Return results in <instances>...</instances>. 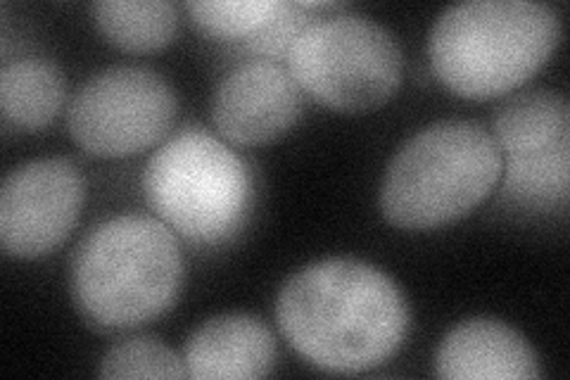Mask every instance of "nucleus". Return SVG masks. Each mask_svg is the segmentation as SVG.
Masks as SVG:
<instances>
[{
  "label": "nucleus",
  "instance_id": "nucleus-1",
  "mask_svg": "<svg viewBox=\"0 0 570 380\" xmlns=\"http://www.w3.org/2000/svg\"><path fill=\"white\" fill-rule=\"evenodd\" d=\"M276 319L299 357L333 373L381 367L402 348L412 323L400 285L350 257L314 262L285 281Z\"/></svg>",
  "mask_w": 570,
  "mask_h": 380
},
{
  "label": "nucleus",
  "instance_id": "nucleus-2",
  "mask_svg": "<svg viewBox=\"0 0 570 380\" xmlns=\"http://www.w3.org/2000/svg\"><path fill=\"white\" fill-rule=\"evenodd\" d=\"M181 285V247L153 216L124 214L98 224L71 257V300L100 331H129L163 316Z\"/></svg>",
  "mask_w": 570,
  "mask_h": 380
},
{
  "label": "nucleus",
  "instance_id": "nucleus-3",
  "mask_svg": "<svg viewBox=\"0 0 570 380\" xmlns=\"http://www.w3.org/2000/svg\"><path fill=\"white\" fill-rule=\"evenodd\" d=\"M559 39V14L544 3L469 0L438 17L428 52L438 79L456 96L488 100L538 75Z\"/></svg>",
  "mask_w": 570,
  "mask_h": 380
},
{
  "label": "nucleus",
  "instance_id": "nucleus-4",
  "mask_svg": "<svg viewBox=\"0 0 570 380\" xmlns=\"http://www.w3.org/2000/svg\"><path fill=\"white\" fill-rule=\"evenodd\" d=\"M502 172L504 155L488 129L475 121H435L390 159L381 210L406 231L448 226L483 203Z\"/></svg>",
  "mask_w": 570,
  "mask_h": 380
},
{
  "label": "nucleus",
  "instance_id": "nucleus-5",
  "mask_svg": "<svg viewBox=\"0 0 570 380\" xmlns=\"http://www.w3.org/2000/svg\"><path fill=\"white\" fill-rule=\"evenodd\" d=\"M146 203L163 224L198 245L234 238L253 207V176L224 140L186 126L142 172Z\"/></svg>",
  "mask_w": 570,
  "mask_h": 380
},
{
  "label": "nucleus",
  "instance_id": "nucleus-6",
  "mask_svg": "<svg viewBox=\"0 0 570 380\" xmlns=\"http://www.w3.org/2000/svg\"><path fill=\"white\" fill-rule=\"evenodd\" d=\"M288 69L307 96L341 113L387 103L402 81V50L392 33L360 14L307 22L295 36Z\"/></svg>",
  "mask_w": 570,
  "mask_h": 380
},
{
  "label": "nucleus",
  "instance_id": "nucleus-7",
  "mask_svg": "<svg viewBox=\"0 0 570 380\" xmlns=\"http://www.w3.org/2000/svg\"><path fill=\"white\" fill-rule=\"evenodd\" d=\"M178 98L148 67H107L69 103L67 126L79 148L96 157H129L163 140L176 119Z\"/></svg>",
  "mask_w": 570,
  "mask_h": 380
},
{
  "label": "nucleus",
  "instance_id": "nucleus-8",
  "mask_svg": "<svg viewBox=\"0 0 570 380\" xmlns=\"http://www.w3.org/2000/svg\"><path fill=\"white\" fill-rule=\"evenodd\" d=\"M494 140L507 155L504 195L528 210L566 207L570 105L547 88L523 90L497 110Z\"/></svg>",
  "mask_w": 570,
  "mask_h": 380
},
{
  "label": "nucleus",
  "instance_id": "nucleus-9",
  "mask_svg": "<svg viewBox=\"0 0 570 380\" xmlns=\"http://www.w3.org/2000/svg\"><path fill=\"white\" fill-rule=\"evenodd\" d=\"M86 201V181L62 157L31 159L3 181L0 243L14 260H36L60 247L77 226Z\"/></svg>",
  "mask_w": 570,
  "mask_h": 380
},
{
  "label": "nucleus",
  "instance_id": "nucleus-10",
  "mask_svg": "<svg viewBox=\"0 0 570 380\" xmlns=\"http://www.w3.org/2000/svg\"><path fill=\"white\" fill-rule=\"evenodd\" d=\"M302 115V88L291 69L253 60L226 75L212 100L217 131L236 146H266L288 134Z\"/></svg>",
  "mask_w": 570,
  "mask_h": 380
},
{
  "label": "nucleus",
  "instance_id": "nucleus-11",
  "mask_svg": "<svg viewBox=\"0 0 570 380\" xmlns=\"http://www.w3.org/2000/svg\"><path fill=\"white\" fill-rule=\"evenodd\" d=\"M435 373L448 380H532L540 359L530 342L497 319H469L444 335Z\"/></svg>",
  "mask_w": 570,
  "mask_h": 380
},
{
  "label": "nucleus",
  "instance_id": "nucleus-12",
  "mask_svg": "<svg viewBox=\"0 0 570 380\" xmlns=\"http://www.w3.org/2000/svg\"><path fill=\"white\" fill-rule=\"evenodd\" d=\"M278 350L272 331L257 316L224 314L205 321L184 350V364L190 378L249 380L269 376Z\"/></svg>",
  "mask_w": 570,
  "mask_h": 380
},
{
  "label": "nucleus",
  "instance_id": "nucleus-13",
  "mask_svg": "<svg viewBox=\"0 0 570 380\" xmlns=\"http://www.w3.org/2000/svg\"><path fill=\"white\" fill-rule=\"evenodd\" d=\"M65 100L67 81L56 62L24 58L0 71V107L17 129H43L60 115Z\"/></svg>",
  "mask_w": 570,
  "mask_h": 380
},
{
  "label": "nucleus",
  "instance_id": "nucleus-14",
  "mask_svg": "<svg viewBox=\"0 0 570 380\" xmlns=\"http://www.w3.org/2000/svg\"><path fill=\"white\" fill-rule=\"evenodd\" d=\"M105 39L129 52H153L174 41L176 8L167 0H98L91 6Z\"/></svg>",
  "mask_w": 570,
  "mask_h": 380
},
{
  "label": "nucleus",
  "instance_id": "nucleus-15",
  "mask_svg": "<svg viewBox=\"0 0 570 380\" xmlns=\"http://www.w3.org/2000/svg\"><path fill=\"white\" fill-rule=\"evenodd\" d=\"M193 22L209 36L240 39L272 25L283 3L276 0H195L186 6Z\"/></svg>",
  "mask_w": 570,
  "mask_h": 380
},
{
  "label": "nucleus",
  "instance_id": "nucleus-16",
  "mask_svg": "<svg viewBox=\"0 0 570 380\" xmlns=\"http://www.w3.org/2000/svg\"><path fill=\"white\" fill-rule=\"evenodd\" d=\"M102 378H186L184 359H178L157 338H129L107 350L100 361Z\"/></svg>",
  "mask_w": 570,
  "mask_h": 380
}]
</instances>
